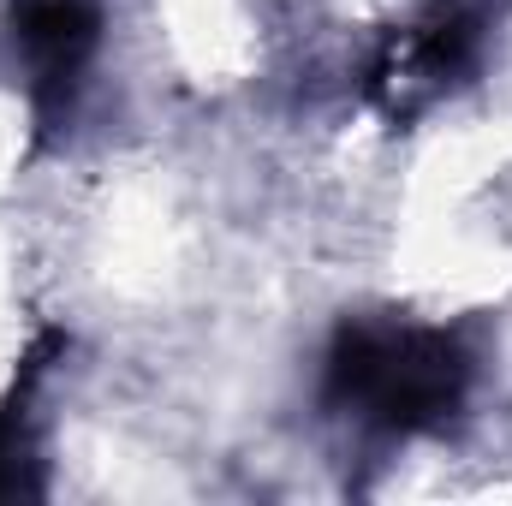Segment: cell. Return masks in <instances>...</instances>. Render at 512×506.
Here are the masks:
<instances>
[{
    "mask_svg": "<svg viewBox=\"0 0 512 506\" xmlns=\"http://www.w3.org/2000/svg\"><path fill=\"white\" fill-rule=\"evenodd\" d=\"M465 352L453 334L435 328H340L328 358V399L364 405L382 429L441 423L465 393Z\"/></svg>",
    "mask_w": 512,
    "mask_h": 506,
    "instance_id": "obj_1",
    "label": "cell"
},
{
    "mask_svg": "<svg viewBox=\"0 0 512 506\" xmlns=\"http://www.w3.org/2000/svg\"><path fill=\"white\" fill-rule=\"evenodd\" d=\"M24 48L36 66V102H42V114H54L72 96V78L84 72V60L96 48V6L90 0H30Z\"/></svg>",
    "mask_w": 512,
    "mask_h": 506,
    "instance_id": "obj_2",
    "label": "cell"
},
{
    "mask_svg": "<svg viewBox=\"0 0 512 506\" xmlns=\"http://www.w3.org/2000/svg\"><path fill=\"white\" fill-rule=\"evenodd\" d=\"M18 453H12V405H0V495H12L18 489V465H12Z\"/></svg>",
    "mask_w": 512,
    "mask_h": 506,
    "instance_id": "obj_3",
    "label": "cell"
}]
</instances>
